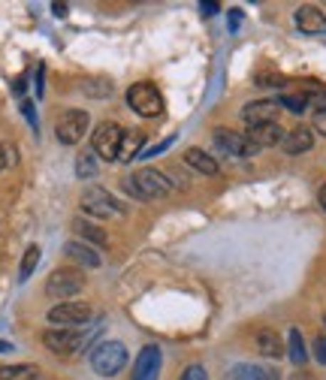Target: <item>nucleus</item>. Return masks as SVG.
<instances>
[{"label": "nucleus", "instance_id": "obj_15", "mask_svg": "<svg viewBox=\"0 0 326 380\" xmlns=\"http://www.w3.org/2000/svg\"><path fill=\"white\" fill-rule=\"evenodd\" d=\"M311 145H315V133H311L308 127H293V130L284 136V142H281L284 154H290V157L305 154V151H311Z\"/></svg>", "mask_w": 326, "mask_h": 380}, {"label": "nucleus", "instance_id": "obj_39", "mask_svg": "<svg viewBox=\"0 0 326 380\" xmlns=\"http://www.w3.org/2000/svg\"><path fill=\"white\" fill-rule=\"evenodd\" d=\"M4 163H6V157H4V148H0V169H4Z\"/></svg>", "mask_w": 326, "mask_h": 380}, {"label": "nucleus", "instance_id": "obj_7", "mask_svg": "<svg viewBox=\"0 0 326 380\" xmlns=\"http://www.w3.org/2000/svg\"><path fill=\"white\" fill-rule=\"evenodd\" d=\"M91 320V305L88 302H61L48 311V323H55V329H79Z\"/></svg>", "mask_w": 326, "mask_h": 380}, {"label": "nucleus", "instance_id": "obj_27", "mask_svg": "<svg viewBox=\"0 0 326 380\" xmlns=\"http://www.w3.org/2000/svg\"><path fill=\"white\" fill-rule=\"evenodd\" d=\"M182 380H209V374H206L203 365H187L184 374H182Z\"/></svg>", "mask_w": 326, "mask_h": 380}, {"label": "nucleus", "instance_id": "obj_1", "mask_svg": "<svg viewBox=\"0 0 326 380\" xmlns=\"http://www.w3.org/2000/svg\"><path fill=\"white\" fill-rule=\"evenodd\" d=\"M127 365V347L121 341H100L91 350V369L100 377H115Z\"/></svg>", "mask_w": 326, "mask_h": 380}, {"label": "nucleus", "instance_id": "obj_23", "mask_svg": "<svg viewBox=\"0 0 326 380\" xmlns=\"http://www.w3.org/2000/svg\"><path fill=\"white\" fill-rule=\"evenodd\" d=\"M287 353H290V359L296 365H303L308 359V350L303 344V335H299V329H290V335H287Z\"/></svg>", "mask_w": 326, "mask_h": 380}, {"label": "nucleus", "instance_id": "obj_16", "mask_svg": "<svg viewBox=\"0 0 326 380\" xmlns=\"http://www.w3.org/2000/svg\"><path fill=\"white\" fill-rule=\"evenodd\" d=\"M64 253H67V260L85 265V269H97V265H100V253L91 245H85V242H67Z\"/></svg>", "mask_w": 326, "mask_h": 380}, {"label": "nucleus", "instance_id": "obj_11", "mask_svg": "<svg viewBox=\"0 0 326 380\" xmlns=\"http://www.w3.org/2000/svg\"><path fill=\"white\" fill-rule=\"evenodd\" d=\"M160 365H163L160 347H154V344L142 347L140 357H136V365H133V380H157L160 377Z\"/></svg>", "mask_w": 326, "mask_h": 380}, {"label": "nucleus", "instance_id": "obj_24", "mask_svg": "<svg viewBox=\"0 0 326 380\" xmlns=\"http://www.w3.org/2000/svg\"><path fill=\"white\" fill-rule=\"evenodd\" d=\"M94 172H97V154H94V148H88L76 157V175L88 181V179H94Z\"/></svg>", "mask_w": 326, "mask_h": 380}, {"label": "nucleus", "instance_id": "obj_19", "mask_svg": "<svg viewBox=\"0 0 326 380\" xmlns=\"http://www.w3.org/2000/svg\"><path fill=\"white\" fill-rule=\"evenodd\" d=\"M184 163L187 167H194L196 172H203V175H218V160L211 154H206L203 148H187Z\"/></svg>", "mask_w": 326, "mask_h": 380}, {"label": "nucleus", "instance_id": "obj_31", "mask_svg": "<svg viewBox=\"0 0 326 380\" xmlns=\"http://www.w3.org/2000/svg\"><path fill=\"white\" fill-rule=\"evenodd\" d=\"M21 112H24V118L31 121V127H36V112H33V103H31V100H24V103H21Z\"/></svg>", "mask_w": 326, "mask_h": 380}, {"label": "nucleus", "instance_id": "obj_37", "mask_svg": "<svg viewBox=\"0 0 326 380\" xmlns=\"http://www.w3.org/2000/svg\"><path fill=\"white\" fill-rule=\"evenodd\" d=\"M320 206H323V211H326V184L320 187Z\"/></svg>", "mask_w": 326, "mask_h": 380}, {"label": "nucleus", "instance_id": "obj_36", "mask_svg": "<svg viewBox=\"0 0 326 380\" xmlns=\"http://www.w3.org/2000/svg\"><path fill=\"white\" fill-rule=\"evenodd\" d=\"M12 88H16V94H24V75H21V79H16V85H12Z\"/></svg>", "mask_w": 326, "mask_h": 380}, {"label": "nucleus", "instance_id": "obj_17", "mask_svg": "<svg viewBox=\"0 0 326 380\" xmlns=\"http://www.w3.org/2000/svg\"><path fill=\"white\" fill-rule=\"evenodd\" d=\"M145 145V133L142 130H124L121 145H118V163H130Z\"/></svg>", "mask_w": 326, "mask_h": 380}, {"label": "nucleus", "instance_id": "obj_6", "mask_svg": "<svg viewBox=\"0 0 326 380\" xmlns=\"http://www.w3.org/2000/svg\"><path fill=\"white\" fill-rule=\"evenodd\" d=\"M82 209H85V214H91V218H103V221L124 214V206L115 202V196H112L109 190H103V187H88L82 194Z\"/></svg>", "mask_w": 326, "mask_h": 380}, {"label": "nucleus", "instance_id": "obj_32", "mask_svg": "<svg viewBox=\"0 0 326 380\" xmlns=\"http://www.w3.org/2000/svg\"><path fill=\"white\" fill-rule=\"evenodd\" d=\"M239 24H242V12H239V9H233V12H230V31H236Z\"/></svg>", "mask_w": 326, "mask_h": 380}, {"label": "nucleus", "instance_id": "obj_25", "mask_svg": "<svg viewBox=\"0 0 326 380\" xmlns=\"http://www.w3.org/2000/svg\"><path fill=\"white\" fill-rule=\"evenodd\" d=\"M36 263H40V248H36V245H31L28 250H24V257H21V265H19V281H21V284H24V281H28V278L33 275Z\"/></svg>", "mask_w": 326, "mask_h": 380}, {"label": "nucleus", "instance_id": "obj_12", "mask_svg": "<svg viewBox=\"0 0 326 380\" xmlns=\"http://www.w3.org/2000/svg\"><path fill=\"white\" fill-rule=\"evenodd\" d=\"M278 100H254V103H248L242 109V121L248 127H260V124H272L278 118Z\"/></svg>", "mask_w": 326, "mask_h": 380}, {"label": "nucleus", "instance_id": "obj_35", "mask_svg": "<svg viewBox=\"0 0 326 380\" xmlns=\"http://www.w3.org/2000/svg\"><path fill=\"white\" fill-rule=\"evenodd\" d=\"M55 9V16H67V4H52Z\"/></svg>", "mask_w": 326, "mask_h": 380}, {"label": "nucleus", "instance_id": "obj_14", "mask_svg": "<svg viewBox=\"0 0 326 380\" xmlns=\"http://www.w3.org/2000/svg\"><path fill=\"white\" fill-rule=\"evenodd\" d=\"M296 28L303 33H308V36L326 33V16L317 6H299L296 9Z\"/></svg>", "mask_w": 326, "mask_h": 380}, {"label": "nucleus", "instance_id": "obj_21", "mask_svg": "<svg viewBox=\"0 0 326 380\" xmlns=\"http://www.w3.org/2000/svg\"><path fill=\"white\" fill-rule=\"evenodd\" d=\"M0 380H36V365H0Z\"/></svg>", "mask_w": 326, "mask_h": 380}, {"label": "nucleus", "instance_id": "obj_2", "mask_svg": "<svg viewBox=\"0 0 326 380\" xmlns=\"http://www.w3.org/2000/svg\"><path fill=\"white\" fill-rule=\"evenodd\" d=\"M127 106L142 118H157L163 115V94L152 82H140L127 91Z\"/></svg>", "mask_w": 326, "mask_h": 380}, {"label": "nucleus", "instance_id": "obj_30", "mask_svg": "<svg viewBox=\"0 0 326 380\" xmlns=\"http://www.w3.org/2000/svg\"><path fill=\"white\" fill-rule=\"evenodd\" d=\"M315 357H317L320 365H326V335L315 338Z\"/></svg>", "mask_w": 326, "mask_h": 380}, {"label": "nucleus", "instance_id": "obj_9", "mask_svg": "<svg viewBox=\"0 0 326 380\" xmlns=\"http://www.w3.org/2000/svg\"><path fill=\"white\" fill-rule=\"evenodd\" d=\"M211 142H215V148L221 151V154H230V157H254V154H260V151L251 145L242 133L230 130V127H218L215 136H211Z\"/></svg>", "mask_w": 326, "mask_h": 380}, {"label": "nucleus", "instance_id": "obj_38", "mask_svg": "<svg viewBox=\"0 0 326 380\" xmlns=\"http://www.w3.org/2000/svg\"><path fill=\"white\" fill-rule=\"evenodd\" d=\"M6 350H12V344L9 341H0V353H6Z\"/></svg>", "mask_w": 326, "mask_h": 380}, {"label": "nucleus", "instance_id": "obj_10", "mask_svg": "<svg viewBox=\"0 0 326 380\" xmlns=\"http://www.w3.org/2000/svg\"><path fill=\"white\" fill-rule=\"evenodd\" d=\"M82 335L73 332V329H48L43 332V344L55 353V357H73L79 347H82Z\"/></svg>", "mask_w": 326, "mask_h": 380}, {"label": "nucleus", "instance_id": "obj_13", "mask_svg": "<svg viewBox=\"0 0 326 380\" xmlns=\"http://www.w3.org/2000/svg\"><path fill=\"white\" fill-rule=\"evenodd\" d=\"M245 139H248V142L254 145L257 151H263V148L281 145V142H284V130L278 127V121H272V124H260V127H251V130L245 133Z\"/></svg>", "mask_w": 326, "mask_h": 380}, {"label": "nucleus", "instance_id": "obj_26", "mask_svg": "<svg viewBox=\"0 0 326 380\" xmlns=\"http://www.w3.org/2000/svg\"><path fill=\"white\" fill-rule=\"evenodd\" d=\"M311 103V100L305 97V94H281V100H278V106H284V109H290L293 115H303L305 112V106Z\"/></svg>", "mask_w": 326, "mask_h": 380}, {"label": "nucleus", "instance_id": "obj_29", "mask_svg": "<svg viewBox=\"0 0 326 380\" xmlns=\"http://www.w3.org/2000/svg\"><path fill=\"white\" fill-rule=\"evenodd\" d=\"M311 124H315V130H317V133H323V136H326V106H320V109L315 112V118H311Z\"/></svg>", "mask_w": 326, "mask_h": 380}, {"label": "nucleus", "instance_id": "obj_5", "mask_svg": "<svg viewBox=\"0 0 326 380\" xmlns=\"http://www.w3.org/2000/svg\"><path fill=\"white\" fill-rule=\"evenodd\" d=\"M88 130H91V118H88V112H82V109L64 112V115L58 118V124H55V136H58L61 145H76V142H82Z\"/></svg>", "mask_w": 326, "mask_h": 380}, {"label": "nucleus", "instance_id": "obj_28", "mask_svg": "<svg viewBox=\"0 0 326 380\" xmlns=\"http://www.w3.org/2000/svg\"><path fill=\"white\" fill-rule=\"evenodd\" d=\"M172 142H175V136H169V139H163V142H157L154 148H148V151H145V154H140V157H157V154H163V151H167V148H169Z\"/></svg>", "mask_w": 326, "mask_h": 380}, {"label": "nucleus", "instance_id": "obj_8", "mask_svg": "<svg viewBox=\"0 0 326 380\" xmlns=\"http://www.w3.org/2000/svg\"><path fill=\"white\" fill-rule=\"evenodd\" d=\"M121 136L124 130L115 124V121H103V124H97V130L91 136V148H94V154L97 157H103V160H118V145H121Z\"/></svg>", "mask_w": 326, "mask_h": 380}, {"label": "nucleus", "instance_id": "obj_18", "mask_svg": "<svg viewBox=\"0 0 326 380\" xmlns=\"http://www.w3.org/2000/svg\"><path fill=\"white\" fill-rule=\"evenodd\" d=\"M227 380H281V377H278V371H272V369H260V365L242 362V365H233Z\"/></svg>", "mask_w": 326, "mask_h": 380}, {"label": "nucleus", "instance_id": "obj_20", "mask_svg": "<svg viewBox=\"0 0 326 380\" xmlns=\"http://www.w3.org/2000/svg\"><path fill=\"white\" fill-rule=\"evenodd\" d=\"M257 347L263 357H272V359H278L284 357V344H281V338L272 332V329H260L257 332Z\"/></svg>", "mask_w": 326, "mask_h": 380}, {"label": "nucleus", "instance_id": "obj_4", "mask_svg": "<svg viewBox=\"0 0 326 380\" xmlns=\"http://www.w3.org/2000/svg\"><path fill=\"white\" fill-rule=\"evenodd\" d=\"M82 287H85V275L79 269H73V265H67V269H55L52 275H48L46 296H52V299H73L76 293H82Z\"/></svg>", "mask_w": 326, "mask_h": 380}, {"label": "nucleus", "instance_id": "obj_33", "mask_svg": "<svg viewBox=\"0 0 326 380\" xmlns=\"http://www.w3.org/2000/svg\"><path fill=\"white\" fill-rule=\"evenodd\" d=\"M199 6H203V12H206V16H215V12L221 9L218 4H209V0H206V4H199Z\"/></svg>", "mask_w": 326, "mask_h": 380}, {"label": "nucleus", "instance_id": "obj_3", "mask_svg": "<svg viewBox=\"0 0 326 380\" xmlns=\"http://www.w3.org/2000/svg\"><path fill=\"white\" fill-rule=\"evenodd\" d=\"M127 190L133 196H140V199H160V196H167L169 194V181H167V175L157 172V169H140L136 175H130L127 181Z\"/></svg>", "mask_w": 326, "mask_h": 380}, {"label": "nucleus", "instance_id": "obj_22", "mask_svg": "<svg viewBox=\"0 0 326 380\" xmlns=\"http://www.w3.org/2000/svg\"><path fill=\"white\" fill-rule=\"evenodd\" d=\"M73 226H76L79 236H85L88 242H94V245H106V242H109V236L100 230V226H94L91 221H82V218H79V221H73Z\"/></svg>", "mask_w": 326, "mask_h": 380}, {"label": "nucleus", "instance_id": "obj_34", "mask_svg": "<svg viewBox=\"0 0 326 380\" xmlns=\"http://www.w3.org/2000/svg\"><path fill=\"white\" fill-rule=\"evenodd\" d=\"M290 380H317V377H311L308 371H293V377Z\"/></svg>", "mask_w": 326, "mask_h": 380}]
</instances>
